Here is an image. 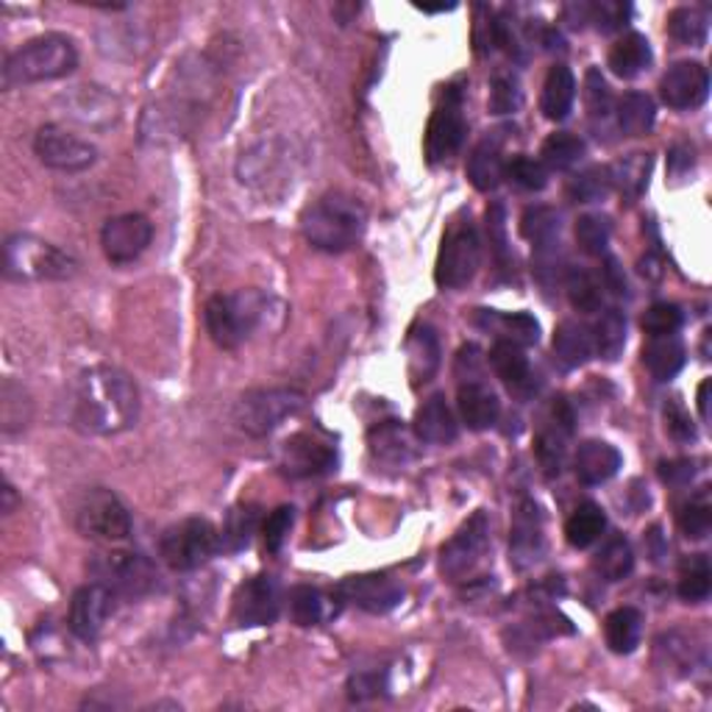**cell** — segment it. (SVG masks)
<instances>
[{
    "label": "cell",
    "instance_id": "26",
    "mask_svg": "<svg viewBox=\"0 0 712 712\" xmlns=\"http://www.w3.org/2000/svg\"><path fill=\"white\" fill-rule=\"evenodd\" d=\"M504 148L498 137H485L468 159V179L479 192H490L504 179Z\"/></svg>",
    "mask_w": 712,
    "mask_h": 712
},
{
    "label": "cell",
    "instance_id": "61",
    "mask_svg": "<svg viewBox=\"0 0 712 712\" xmlns=\"http://www.w3.org/2000/svg\"><path fill=\"white\" fill-rule=\"evenodd\" d=\"M602 273H604V287H607V290H613L615 296H626V293H629V284H626L624 267L618 265V259L607 256V259H604Z\"/></svg>",
    "mask_w": 712,
    "mask_h": 712
},
{
    "label": "cell",
    "instance_id": "44",
    "mask_svg": "<svg viewBox=\"0 0 712 712\" xmlns=\"http://www.w3.org/2000/svg\"><path fill=\"white\" fill-rule=\"evenodd\" d=\"M256 527H259V507L256 504H237L226 516V527H223L221 543L229 551H243L254 540Z\"/></svg>",
    "mask_w": 712,
    "mask_h": 712
},
{
    "label": "cell",
    "instance_id": "29",
    "mask_svg": "<svg viewBox=\"0 0 712 712\" xmlns=\"http://www.w3.org/2000/svg\"><path fill=\"white\" fill-rule=\"evenodd\" d=\"M368 446L376 459L387 465H404L415 457L410 432L398 421H382L368 432Z\"/></svg>",
    "mask_w": 712,
    "mask_h": 712
},
{
    "label": "cell",
    "instance_id": "22",
    "mask_svg": "<svg viewBox=\"0 0 712 712\" xmlns=\"http://www.w3.org/2000/svg\"><path fill=\"white\" fill-rule=\"evenodd\" d=\"M412 429H415L417 440L429 443V446H448V443L457 440V417H454L451 406L446 404V395L435 393L432 398L423 401L415 412Z\"/></svg>",
    "mask_w": 712,
    "mask_h": 712
},
{
    "label": "cell",
    "instance_id": "16",
    "mask_svg": "<svg viewBox=\"0 0 712 712\" xmlns=\"http://www.w3.org/2000/svg\"><path fill=\"white\" fill-rule=\"evenodd\" d=\"M153 240V223L146 215L128 212V215L109 217L100 229V248L111 265H128L146 254Z\"/></svg>",
    "mask_w": 712,
    "mask_h": 712
},
{
    "label": "cell",
    "instance_id": "62",
    "mask_svg": "<svg viewBox=\"0 0 712 712\" xmlns=\"http://www.w3.org/2000/svg\"><path fill=\"white\" fill-rule=\"evenodd\" d=\"M699 412L701 421H710V382H701L699 387Z\"/></svg>",
    "mask_w": 712,
    "mask_h": 712
},
{
    "label": "cell",
    "instance_id": "15",
    "mask_svg": "<svg viewBox=\"0 0 712 712\" xmlns=\"http://www.w3.org/2000/svg\"><path fill=\"white\" fill-rule=\"evenodd\" d=\"M571 435H574V412L562 398L551 401L540 417L538 437H534V451H538L540 465L549 476L562 474Z\"/></svg>",
    "mask_w": 712,
    "mask_h": 712
},
{
    "label": "cell",
    "instance_id": "51",
    "mask_svg": "<svg viewBox=\"0 0 712 712\" xmlns=\"http://www.w3.org/2000/svg\"><path fill=\"white\" fill-rule=\"evenodd\" d=\"M504 176L512 181V184L521 187V190L527 192H540L545 190V184H549V170H545L543 162H538V159L532 157L512 159V162L507 164Z\"/></svg>",
    "mask_w": 712,
    "mask_h": 712
},
{
    "label": "cell",
    "instance_id": "55",
    "mask_svg": "<svg viewBox=\"0 0 712 712\" xmlns=\"http://www.w3.org/2000/svg\"><path fill=\"white\" fill-rule=\"evenodd\" d=\"M523 93L518 78L512 76H496L490 87V111L492 115H512L521 109Z\"/></svg>",
    "mask_w": 712,
    "mask_h": 712
},
{
    "label": "cell",
    "instance_id": "59",
    "mask_svg": "<svg viewBox=\"0 0 712 712\" xmlns=\"http://www.w3.org/2000/svg\"><path fill=\"white\" fill-rule=\"evenodd\" d=\"M693 164L695 151L688 142H679V146H673L671 153H668V173H671V179H684V176L693 170Z\"/></svg>",
    "mask_w": 712,
    "mask_h": 712
},
{
    "label": "cell",
    "instance_id": "38",
    "mask_svg": "<svg viewBox=\"0 0 712 712\" xmlns=\"http://www.w3.org/2000/svg\"><path fill=\"white\" fill-rule=\"evenodd\" d=\"M290 613L298 626H320L337 613V607L323 591L304 585L290 593Z\"/></svg>",
    "mask_w": 712,
    "mask_h": 712
},
{
    "label": "cell",
    "instance_id": "19",
    "mask_svg": "<svg viewBox=\"0 0 712 712\" xmlns=\"http://www.w3.org/2000/svg\"><path fill=\"white\" fill-rule=\"evenodd\" d=\"M660 95L671 109H699L710 95V73L701 62H677L660 82Z\"/></svg>",
    "mask_w": 712,
    "mask_h": 712
},
{
    "label": "cell",
    "instance_id": "53",
    "mask_svg": "<svg viewBox=\"0 0 712 712\" xmlns=\"http://www.w3.org/2000/svg\"><path fill=\"white\" fill-rule=\"evenodd\" d=\"M640 323H644L646 334L668 337V334H677V331L682 329L684 315L677 304H655V307L644 315Z\"/></svg>",
    "mask_w": 712,
    "mask_h": 712
},
{
    "label": "cell",
    "instance_id": "20",
    "mask_svg": "<svg viewBox=\"0 0 712 712\" xmlns=\"http://www.w3.org/2000/svg\"><path fill=\"white\" fill-rule=\"evenodd\" d=\"M337 593H340L342 602H351L360 609H365V613L376 615L390 613V609L398 607L401 598H404V587H401L393 576L384 574L351 576V580H346L337 587Z\"/></svg>",
    "mask_w": 712,
    "mask_h": 712
},
{
    "label": "cell",
    "instance_id": "58",
    "mask_svg": "<svg viewBox=\"0 0 712 712\" xmlns=\"http://www.w3.org/2000/svg\"><path fill=\"white\" fill-rule=\"evenodd\" d=\"M382 690L384 679L379 677V673H357V677H351V682H348V695H351L353 701L373 699V695H379Z\"/></svg>",
    "mask_w": 712,
    "mask_h": 712
},
{
    "label": "cell",
    "instance_id": "8",
    "mask_svg": "<svg viewBox=\"0 0 712 712\" xmlns=\"http://www.w3.org/2000/svg\"><path fill=\"white\" fill-rule=\"evenodd\" d=\"M221 549V532L206 518H187L162 532L159 554L173 571H198Z\"/></svg>",
    "mask_w": 712,
    "mask_h": 712
},
{
    "label": "cell",
    "instance_id": "23",
    "mask_svg": "<svg viewBox=\"0 0 712 712\" xmlns=\"http://www.w3.org/2000/svg\"><path fill=\"white\" fill-rule=\"evenodd\" d=\"M538 507L523 504L521 512L516 516V527H512L510 540V560L516 567H532L534 562H540L545 551L543 538V523H540Z\"/></svg>",
    "mask_w": 712,
    "mask_h": 712
},
{
    "label": "cell",
    "instance_id": "4",
    "mask_svg": "<svg viewBox=\"0 0 712 712\" xmlns=\"http://www.w3.org/2000/svg\"><path fill=\"white\" fill-rule=\"evenodd\" d=\"M78 273V259L34 234H12L3 243V276L18 284L67 281Z\"/></svg>",
    "mask_w": 712,
    "mask_h": 712
},
{
    "label": "cell",
    "instance_id": "54",
    "mask_svg": "<svg viewBox=\"0 0 712 712\" xmlns=\"http://www.w3.org/2000/svg\"><path fill=\"white\" fill-rule=\"evenodd\" d=\"M293 523H296V510L287 504L276 507V510L265 518V523H262V540H265V549L270 551V554L281 551V545H284V540H287V534H290Z\"/></svg>",
    "mask_w": 712,
    "mask_h": 712
},
{
    "label": "cell",
    "instance_id": "10",
    "mask_svg": "<svg viewBox=\"0 0 712 712\" xmlns=\"http://www.w3.org/2000/svg\"><path fill=\"white\" fill-rule=\"evenodd\" d=\"M481 262V243L470 217H459L448 226L437 254L435 281L446 290H459L476 276Z\"/></svg>",
    "mask_w": 712,
    "mask_h": 712
},
{
    "label": "cell",
    "instance_id": "40",
    "mask_svg": "<svg viewBox=\"0 0 712 712\" xmlns=\"http://www.w3.org/2000/svg\"><path fill=\"white\" fill-rule=\"evenodd\" d=\"M626 348V318L620 309H607L593 329V351L607 362H615Z\"/></svg>",
    "mask_w": 712,
    "mask_h": 712
},
{
    "label": "cell",
    "instance_id": "60",
    "mask_svg": "<svg viewBox=\"0 0 712 712\" xmlns=\"http://www.w3.org/2000/svg\"><path fill=\"white\" fill-rule=\"evenodd\" d=\"M695 476L693 459H671V463L660 465V479L668 485H690V479Z\"/></svg>",
    "mask_w": 712,
    "mask_h": 712
},
{
    "label": "cell",
    "instance_id": "45",
    "mask_svg": "<svg viewBox=\"0 0 712 712\" xmlns=\"http://www.w3.org/2000/svg\"><path fill=\"white\" fill-rule=\"evenodd\" d=\"M712 593V567L704 554H695L679 576V598L688 604L706 602Z\"/></svg>",
    "mask_w": 712,
    "mask_h": 712
},
{
    "label": "cell",
    "instance_id": "57",
    "mask_svg": "<svg viewBox=\"0 0 712 712\" xmlns=\"http://www.w3.org/2000/svg\"><path fill=\"white\" fill-rule=\"evenodd\" d=\"M487 237H490L492 251H496L498 256L507 254V215L501 203H492V206L487 209Z\"/></svg>",
    "mask_w": 712,
    "mask_h": 712
},
{
    "label": "cell",
    "instance_id": "30",
    "mask_svg": "<svg viewBox=\"0 0 712 712\" xmlns=\"http://www.w3.org/2000/svg\"><path fill=\"white\" fill-rule=\"evenodd\" d=\"M406 353H410V376L412 384H426L440 368V340H437L432 326H417L412 331L410 342H406Z\"/></svg>",
    "mask_w": 712,
    "mask_h": 712
},
{
    "label": "cell",
    "instance_id": "37",
    "mask_svg": "<svg viewBox=\"0 0 712 712\" xmlns=\"http://www.w3.org/2000/svg\"><path fill=\"white\" fill-rule=\"evenodd\" d=\"M585 106L591 126L596 128L598 137L609 134V123L615 120V100L613 93H609V84L604 82V76L596 67L587 70L585 76Z\"/></svg>",
    "mask_w": 712,
    "mask_h": 712
},
{
    "label": "cell",
    "instance_id": "18",
    "mask_svg": "<svg viewBox=\"0 0 712 712\" xmlns=\"http://www.w3.org/2000/svg\"><path fill=\"white\" fill-rule=\"evenodd\" d=\"M281 613V587L273 576L243 582L232 598V620L237 626H267Z\"/></svg>",
    "mask_w": 712,
    "mask_h": 712
},
{
    "label": "cell",
    "instance_id": "11",
    "mask_svg": "<svg viewBox=\"0 0 712 712\" xmlns=\"http://www.w3.org/2000/svg\"><path fill=\"white\" fill-rule=\"evenodd\" d=\"M34 153L45 168L59 170V173H82V170L93 168L98 159V148L89 139L78 137L56 123H45L34 134Z\"/></svg>",
    "mask_w": 712,
    "mask_h": 712
},
{
    "label": "cell",
    "instance_id": "34",
    "mask_svg": "<svg viewBox=\"0 0 712 712\" xmlns=\"http://www.w3.org/2000/svg\"><path fill=\"white\" fill-rule=\"evenodd\" d=\"M684 360H688V351H684L682 340H677L673 334L651 337L649 346L644 348V365L660 382H668V379L677 376L684 368Z\"/></svg>",
    "mask_w": 712,
    "mask_h": 712
},
{
    "label": "cell",
    "instance_id": "63",
    "mask_svg": "<svg viewBox=\"0 0 712 712\" xmlns=\"http://www.w3.org/2000/svg\"><path fill=\"white\" fill-rule=\"evenodd\" d=\"M12 510H14V487L7 481V487H3V512L9 516Z\"/></svg>",
    "mask_w": 712,
    "mask_h": 712
},
{
    "label": "cell",
    "instance_id": "56",
    "mask_svg": "<svg viewBox=\"0 0 712 712\" xmlns=\"http://www.w3.org/2000/svg\"><path fill=\"white\" fill-rule=\"evenodd\" d=\"M666 432L677 443H693L695 440V423L690 421L688 410L679 401H668L666 404Z\"/></svg>",
    "mask_w": 712,
    "mask_h": 712
},
{
    "label": "cell",
    "instance_id": "6",
    "mask_svg": "<svg viewBox=\"0 0 712 712\" xmlns=\"http://www.w3.org/2000/svg\"><path fill=\"white\" fill-rule=\"evenodd\" d=\"M73 527L82 538L98 540V543H117L131 534V512L123 504V498L109 487H89L73 504Z\"/></svg>",
    "mask_w": 712,
    "mask_h": 712
},
{
    "label": "cell",
    "instance_id": "13",
    "mask_svg": "<svg viewBox=\"0 0 712 712\" xmlns=\"http://www.w3.org/2000/svg\"><path fill=\"white\" fill-rule=\"evenodd\" d=\"M465 134H468V123H465L463 115V98L451 87L446 93V98H443V104L432 111L429 126H426V142H423L426 162L440 164L457 157V151L465 142Z\"/></svg>",
    "mask_w": 712,
    "mask_h": 712
},
{
    "label": "cell",
    "instance_id": "28",
    "mask_svg": "<svg viewBox=\"0 0 712 712\" xmlns=\"http://www.w3.org/2000/svg\"><path fill=\"white\" fill-rule=\"evenodd\" d=\"M576 100V78L571 67L565 64H554L549 70V76L543 82V95H540V109L549 120H565L574 109Z\"/></svg>",
    "mask_w": 712,
    "mask_h": 712
},
{
    "label": "cell",
    "instance_id": "31",
    "mask_svg": "<svg viewBox=\"0 0 712 712\" xmlns=\"http://www.w3.org/2000/svg\"><path fill=\"white\" fill-rule=\"evenodd\" d=\"M640 635H644V613L635 607H618L604 620V637L615 655H631L640 646Z\"/></svg>",
    "mask_w": 712,
    "mask_h": 712
},
{
    "label": "cell",
    "instance_id": "49",
    "mask_svg": "<svg viewBox=\"0 0 712 712\" xmlns=\"http://www.w3.org/2000/svg\"><path fill=\"white\" fill-rule=\"evenodd\" d=\"M613 237V223L607 215H582L576 221V243L587 256H604Z\"/></svg>",
    "mask_w": 712,
    "mask_h": 712
},
{
    "label": "cell",
    "instance_id": "32",
    "mask_svg": "<svg viewBox=\"0 0 712 712\" xmlns=\"http://www.w3.org/2000/svg\"><path fill=\"white\" fill-rule=\"evenodd\" d=\"M651 45L644 34H626L624 40L615 42L609 51V70L618 78H637L640 73L651 67Z\"/></svg>",
    "mask_w": 712,
    "mask_h": 712
},
{
    "label": "cell",
    "instance_id": "47",
    "mask_svg": "<svg viewBox=\"0 0 712 712\" xmlns=\"http://www.w3.org/2000/svg\"><path fill=\"white\" fill-rule=\"evenodd\" d=\"M613 192L609 168H587L567 181V195L576 203H596Z\"/></svg>",
    "mask_w": 712,
    "mask_h": 712
},
{
    "label": "cell",
    "instance_id": "12",
    "mask_svg": "<svg viewBox=\"0 0 712 712\" xmlns=\"http://www.w3.org/2000/svg\"><path fill=\"white\" fill-rule=\"evenodd\" d=\"M487 545H490V521H487L485 510H479L440 549V571L451 582H463L485 560Z\"/></svg>",
    "mask_w": 712,
    "mask_h": 712
},
{
    "label": "cell",
    "instance_id": "1",
    "mask_svg": "<svg viewBox=\"0 0 712 712\" xmlns=\"http://www.w3.org/2000/svg\"><path fill=\"white\" fill-rule=\"evenodd\" d=\"M139 421V390L126 371L98 365L73 387V426L87 435H120Z\"/></svg>",
    "mask_w": 712,
    "mask_h": 712
},
{
    "label": "cell",
    "instance_id": "3",
    "mask_svg": "<svg viewBox=\"0 0 712 712\" xmlns=\"http://www.w3.org/2000/svg\"><path fill=\"white\" fill-rule=\"evenodd\" d=\"M78 67L76 42L64 34H42L25 42L3 62V89L56 82Z\"/></svg>",
    "mask_w": 712,
    "mask_h": 712
},
{
    "label": "cell",
    "instance_id": "9",
    "mask_svg": "<svg viewBox=\"0 0 712 712\" xmlns=\"http://www.w3.org/2000/svg\"><path fill=\"white\" fill-rule=\"evenodd\" d=\"M89 574L95 582L109 587L115 596L142 598L159 587L157 565L137 551H109L89 562Z\"/></svg>",
    "mask_w": 712,
    "mask_h": 712
},
{
    "label": "cell",
    "instance_id": "42",
    "mask_svg": "<svg viewBox=\"0 0 712 712\" xmlns=\"http://www.w3.org/2000/svg\"><path fill=\"white\" fill-rule=\"evenodd\" d=\"M706 31H710V18L699 7H679L668 14V34L682 45H704Z\"/></svg>",
    "mask_w": 712,
    "mask_h": 712
},
{
    "label": "cell",
    "instance_id": "5",
    "mask_svg": "<svg viewBox=\"0 0 712 712\" xmlns=\"http://www.w3.org/2000/svg\"><path fill=\"white\" fill-rule=\"evenodd\" d=\"M265 312L267 298L259 290H237L209 298L203 320H206V331L215 346L234 351L254 337Z\"/></svg>",
    "mask_w": 712,
    "mask_h": 712
},
{
    "label": "cell",
    "instance_id": "39",
    "mask_svg": "<svg viewBox=\"0 0 712 712\" xmlns=\"http://www.w3.org/2000/svg\"><path fill=\"white\" fill-rule=\"evenodd\" d=\"M585 139L571 131H556L543 142L540 157H543L545 170H560L562 173V170L576 168L585 159Z\"/></svg>",
    "mask_w": 712,
    "mask_h": 712
},
{
    "label": "cell",
    "instance_id": "46",
    "mask_svg": "<svg viewBox=\"0 0 712 712\" xmlns=\"http://www.w3.org/2000/svg\"><path fill=\"white\" fill-rule=\"evenodd\" d=\"M631 567H635V554H631V545L624 538L609 540L596 554V571L607 582L626 580L631 574Z\"/></svg>",
    "mask_w": 712,
    "mask_h": 712
},
{
    "label": "cell",
    "instance_id": "33",
    "mask_svg": "<svg viewBox=\"0 0 712 712\" xmlns=\"http://www.w3.org/2000/svg\"><path fill=\"white\" fill-rule=\"evenodd\" d=\"M657 120V106L651 95L626 93L615 106V126L624 137H644Z\"/></svg>",
    "mask_w": 712,
    "mask_h": 712
},
{
    "label": "cell",
    "instance_id": "17",
    "mask_svg": "<svg viewBox=\"0 0 712 712\" xmlns=\"http://www.w3.org/2000/svg\"><path fill=\"white\" fill-rule=\"evenodd\" d=\"M117 596L100 582H93V585L78 587L73 602H70V618L67 626L70 631L78 637V640H95L100 631L106 629L109 618L115 615Z\"/></svg>",
    "mask_w": 712,
    "mask_h": 712
},
{
    "label": "cell",
    "instance_id": "41",
    "mask_svg": "<svg viewBox=\"0 0 712 712\" xmlns=\"http://www.w3.org/2000/svg\"><path fill=\"white\" fill-rule=\"evenodd\" d=\"M521 234L538 251L560 245V212L551 206H529L521 215Z\"/></svg>",
    "mask_w": 712,
    "mask_h": 712
},
{
    "label": "cell",
    "instance_id": "35",
    "mask_svg": "<svg viewBox=\"0 0 712 712\" xmlns=\"http://www.w3.org/2000/svg\"><path fill=\"white\" fill-rule=\"evenodd\" d=\"M651 176V157L649 153H629L620 162H615L609 168V181H613V190H618L626 201H637L644 195L646 187H649Z\"/></svg>",
    "mask_w": 712,
    "mask_h": 712
},
{
    "label": "cell",
    "instance_id": "2",
    "mask_svg": "<svg viewBox=\"0 0 712 712\" xmlns=\"http://www.w3.org/2000/svg\"><path fill=\"white\" fill-rule=\"evenodd\" d=\"M368 209L360 198L346 192H329L318 198L301 215V232L315 251L346 254L365 237Z\"/></svg>",
    "mask_w": 712,
    "mask_h": 712
},
{
    "label": "cell",
    "instance_id": "52",
    "mask_svg": "<svg viewBox=\"0 0 712 712\" xmlns=\"http://www.w3.org/2000/svg\"><path fill=\"white\" fill-rule=\"evenodd\" d=\"M629 14H631L629 3H618V0H598V3H587V23L596 25L602 34H613V31L624 29Z\"/></svg>",
    "mask_w": 712,
    "mask_h": 712
},
{
    "label": "cell",
    "instance_id": "7",
    "mask_svg": "<svg viewBox=\"0 0 712 712\" xmlns=\"http://www.w3.org/2000/svg\"><path fill=\"white\" fill-rule=\"evenodd\" d=\"M304 406H307V395L296 387L248 390L234 404V423L245 435L265 437L276 432L284 421L296 417Z\"/></svg>",
    "mask_w": 712,
    "mask_h": 712
},
{
    "label": "cell",
    "instance_id": "43",
    "mask_svg": "<svg viewBox=\"0 0 712 712\" xmlns=\"http://www.w3.org/2000/svg\"><path fill=\"white\" fill-rule=\"evenodd\" d=\"M487 315V329H496L498 337L516 346H534L540 340V323L529 312H512V315Z\"/></svg>",
    "mask_w": 712,
    "mask_h": 712
},
{
    "label": "cell",
    "instance_id": "50",
    "mask_svg": "<svg viewBox=\"0 0 712 712\" xmlns=\"http://www.w3.org/2000/svg\"><path fill=\"white\" fill-rule=\"evenodd\" d=\"M679 529L688 540H704L712 529V504L706 492L695 496L690 504L679 510Z\"/></svg>",
    "mask_w": 712,
    "mask_h": 712
},
{
    "label": "cell",
    "instance_id": "21",
    "mask_svg": "<svg viewBox=\"0 0 712 712\" xmlns=\"http://www.w3.org/2000/svg\"><path fill=\"white\" fill-rule=\"evenodd\" d=\"M457 410L470 432H485L496 426L498 415H501V401L481 382V376L459 379Z\"/></svg>",
    "mask_w": 712,
    "mask_h": 712
},
{
    "label": "cell",
    "instance_id": "48",
    "mask_svg": "<svg viewBox=\"0 0 712 712\" xmlns=\"http://www.w3.org/2000/svg\"><path fill=\"white\" fill-rule=\"evenodd\" d=\"M565 290L571 298V307L580 312H598L602 309V287L596 278L582 267H571L565 276Z\"/></svg>",
    "mask_w": 712,
    "mask_h": 712
},
{
    "label": "cell",
    "instance_id": "14",
    "mask_svg": "<svg viewBox=\"0 0 712 712\" xmlns=\"http://www.w3.org/2000/svg\"><path fill=\"white\" fill-rule=\"evenodd\" d=\"M278 468L290 479H315L337 468V448L318 435L298 432L278 448Z\"/></svg>",
    "mask_w": 712,
    "mask_h": 712
},
{
    "label": "cell",
    "instance_id": "27",
    "mask_svg": "<svg viewBox=\"0 0 712 712\" xmlns=\"http://www.w3.org/2000/svg\"><path fill=\"white\" fill-rule=\"evenodd\" d=\"M554 357L565 371L585 365L593 357V331L580 320H562L554 331Z\"/></svg>",
    "mask_w": 712,
    "mask_h": 712
},
{
    "label": "cell",
    "instance_id": "25",
    "mask_svg": "<svg viewBox=\"0 0 712 712\" xmlns=\"http://www.w3.org/2000/svg\"><path fill=\"white\" fill-rule=\"evenodd\" d=\"M490 365L496 376L512 390V393H532V368H529L527 353L521 346L507 340H498L490 351Z\"/></svg>",
    "mask_w": 712,
    "mask_h": 712
},
{
    "label": "cell",
    "instance_id": "36",
    "mask_svg": "<svg viewBox=\"0 0 712 712\" xmlns=\"http://www.w3.org/2000/svg\"><path fill=\"white\" fill-rule=\"evenodd\" d=\"M604 529H607V516L598 504L585 501L574 510V516L567 518L565 523V540L574 549H591L596 540H602Z\"/></svg>",
    "mask_w": 712,
    "mask_h": 712
},
{
    "label": "cell",
    "instance_id": "24",
    "mask_svg": "<svg viewBox=\"0 0 712 712\" xmlns=\"http://www.w3.org/2000/svg\"><path fill=\"white\" fill-rule=\"evenodd\" d=\"M620 451L615 446L604 440H585L580 448H576L574 457V468H576V479L582 485H604V481L613 479L615 474L620 470Z\"/></svg>",
    "mask_w": 712,
    "mask_h": 712
}]
</instances>
